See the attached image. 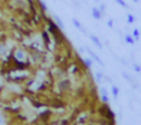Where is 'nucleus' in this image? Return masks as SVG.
Segmentation results:
<instances>
[{
    "mask_svg": "<svg viewBox=\"0 0 141 125\" xmlns=\"http://www.w3.org/2000/svg\"><path fill=\"white\" fill-rule=\"evenodd\" d=\"M96 79H97V82H101V80H103V73H101V72H96Z\"/></svg>",
    "mask_w": 141,
    "mask_h": 125,
    "instance_id": "obj_12",
    "label": "nucleus"
},
{
    "mask_svg": "<svg viewBox=\"0 0 141 125\" xmlns=\"http://www.w3.org/2000/svg\"><path fill=\"white\" fill-rule=\"evenodd\" d=\"M133 1H136V3H137V1H138V0H133Z\"/></svg>",
    "mask_w": 141,
    "mask_h": 125,
    "instance_id": "obj_16",
    "label": "nucleus"
},
{
    "mask_svg": "<svg viewBox=\"0 0 141 125\" xmlns=\"http://www.w3.org/2000/svg\"><path fill=\"white\" fill-rule=\"evenodd\" d=\"M133 69H134L136 72H141V65H138V64H133Z\"/></svg>",
    "mask_w": 141,
    "mask_h": 125,
    "instance_id": "obj_13",
    "label": "nucleus"
},
{
    "mask_svg": "<svg viewBox=\"0 0 141 125\" xmlns=\"http://www.w3.org/2000/svg\"><path fill=\"white\" fill-rule=\"evenodd\" d=\"M107 26H108V27H111V29L114 27V23H112V20H108V22H107Z\"/></svg>",
    "mask_w": 141,
    "mask_h": 125,
    "instance_id": "obj_15",
    "label": "nucleus"
},
{
    "mask_svg": "<svg viewBox=\"0 0 141 125\" xmlns=\"http://www.w3.org/2000/svg\"><path fill=\"white\" fill-rule=\"evenodd\" d=\"M125 42L129 44V45H134L136 40H134V37H133L132 34H126V35H125Z\"/></svg>",
    "mask_w": 141,
    "mask_h": 125,
    "instance_id": "obj_5",
    "label": "nucleus"
},
{
    "mask_svg": "<svg viewBox=\"0 0 141 125\" xmlns=\"http://www.w3.org/2000/svg\"><path fill=\"white\" fill-rule=\"evenodd\" d=\"M133 37H134V40L136 41H137V40H140V37H141V33H140V30H138V29H134V30H133Z\"/></svg>",
    "mask_w": 141,
    "mask_h": 125,
    "instance_id": "obj_7",
    "label": "nucleus"
},
{
    "mask_svg": "<svg viewBox=\"0 0 141 125\" xmlns=\"http://www.w3.org/2000/svg\"><path fill=\"white\" fill-rule=\"evenodd\" d=\"M111 91H112V95H114V98H118V95H119V88H118L117 86H112V87H111Z\"/></svg>",
    "mask_w": 141,
    "mask_h": 125,
    "instance_id": "obj_6",
    "label": "nucleus"
},
{
    "mask_svg": "<svg viewBox=\"0 0 141 125\" xmlns=\"http://www.w3.org/2000/svg\"><path fill=\"white\" fill-rule=\"evenodd\" d=\"M115 1H117V3L119 4V6H122V7H127V4L125 3L123 0H115Z\"/></svg>",
    "mask_w": 141,
    "mask_h": 125,
    "instance_id": "obj_14",
    "label": "nucleus"
},
{
    "mask_svg": "<svg viewBox=\"0 0 141 125\" xmlns=\"http://www.w3.org/2000/svg\"><path fill=\"white\" fill-rule=\"evenodd\" d=\"M126 19H127V23H129V25H133V23H134V20H136V18L133 16L132 14H127V18H126Z\"/></svg>",
    "mask_w": 141,
    "mask_h": 125,
    "instance_id": "obj_9",
    "label": "nucleus"
},
{
    "mask_svg": "<svg viewBox=\"0 0 141 125\" xmlns=\"http://www.w3.org/2000/svg\"><path fill=\"white\" fill-rule=\"evenodd\" d=\"M55 20H56V23H58L59 29H63V23H62V20H60V18H59V16H55Z\"/></svg>",
    "mask_w": 141,
    "mask_h": 125,
    "instance_id": "obj_11",
    "label": "nucleus"
},
{
    "mask_svg": "<svg viewBox=\"0 0 141 125\" xmlns=\"http://www.w3.org/2000/svg\"><path fill=\"white\" fill-rule=\"evenodd\" d=\"M71 22H73V25H74V26H75V27H77V29H78V30H81V31H82V33H86V30H85V29H84V27H82V25L79 23V20H78V19H75V18H73V19H71Z\"/></svg>",
    "mask_w": 141,
    "mask_h": 125,
    "instance_id": "obj_4",
    "label": "nucleus"
},
{
    "mask_svg": "<svg viewBox=\"0 0 141 125\" xmlns=\"http://www.w3.org/2000/svg\"><path fill=\"white\" fill-rule=\"evenodd\" d=\"M103 15H104V12L100 8H92V16H93L94 20H101L103 19Z\"/></svg>",
    "mask_w": 141,
    "mask_h": 125,
    "instance_id": "obj_1",
    "label": "nucleus"
},
{
    "mask_svg": "<svg viewBox=\"0 0 141 125\" xmlns=\"http://www.w3.org/2000/svg\"><path fill=\"white\" fill-rule=\"evenodd\" d=\"M84 64H85L86 68H91L92 64H93V61H92L91 58H84Z\"/></svg>",
    "mask_w": 141,
    "mask_h": 125,
    "instance_id": "obj_8",
    "label": "nucleus"
},
{
    "mask_svg": "<svg viewBox=\"0 0 141 125\" xmlns=\"http://www.w3.org/2000/svg\"><path fill=\"white\" fill-rule=\"evenodd\" d=\"M86 50H88V53H89V55H91V57L93 58V60L96 61V63H99V64L101 65V67H103V65H104L103 60H101V58H100L99 56H97V55H96V53H94V52H93V50H92V49H89V48H86Z\"/></svg>",
    "mask_w": 141,
    "mask_h": 125,
    "instance_id": "obj_2",
    "label": "nucleus"
},
{
    "mask_svg": "<svg viewBox=\"0 0 141 125\" xmlns=\"http://www.w3.org/2000/svg\"><path fill=\"white\" fill-rule=\"evenodd\" d=\"M89 38H91V40H92V42H93V44L96 45L97 48H100V49L103 48V45H101V42H100V40H99V38L96 37V35H93V34H89Z\"/></svg>",
    "mask_w": 141,
    "mask_h": 125,
    "instance_id": "obj_3",
    "label": "nucleus"
},
{
    "mask_svg": "<svg viewBox=\"0 0 141 125\" xmlns=\"http://www.w3.org/2000/svg\"><path fill=\"white\" fill-rule=\"evenodd\" d=\"M101 99H103V102H107L108 101V97H107V93L104 88H101Z\"/></svg>",
    "mask_w": 141,
    "mask_h": 125,
    "instance_id": "obj_10",
    "label": "nucleus"
}]
</instances>
